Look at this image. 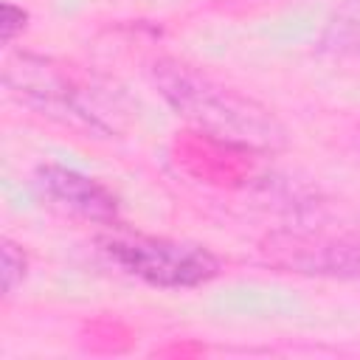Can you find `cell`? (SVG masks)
Wrapping results in <instances>:
<instances>
[{
	"label": "cell",
	"mask_w": 360,
	"mask_h": 360,
	"mask_svg": "<svg viewBox=\"0 0 360 360\" xmlns=\"http://www.w3.org/2000/svg\"><path fill=\"white\" fill-rule=\"evenodd\" d=\"M96 245L127 276H135L163 290L200 287L219 273V259L202 245L191 242L141 233H110L98 236Z\"/></svg>",
	"instance_id": "3"
},
{
	"label": "cell",
	"mask_w": 360,
	"mask_h": 360,
	"mask_svg": "<svg viewBox=\"0 0 360 360\" xmlns=\"http://www.w3.org/2000/svg\"><path fill=\"white\" fill-rule=\"evenodd\" d=\"M6 84L42 115H51L73 129L107 135L112 132V121L101 110L98 87L79 82L68 73L65 65H56L42 56H17L6 68Z\"/></svg>",
	"instance_id": "2"
},
{
	"label": "cell",
	"mask_w": 360,
	"mask_h": 360,
	"mask_svg": "<svg viewBox=\"0 0 360 360\" xmlns=\"http://www.w3.org/2000/svg\"><path fill=\"white\" fill-rule=\"evenodd\" d=\"M25 276V253L11 239H3V292L11 295Z\"/></svg>",
	"instance_id": "7"
},
{
	"label": "cell",
	"mask_w": 360,
	"mask_h": 360,
	"mask_svg": "<svg viewBox=\"0 0 360 360\" xmlns=\"http://www.w3.org/2000/svg\"><path fill=\"white\" fill-rule=\"evenodd\" d=\"M270 267L304 276L360 278V236L326 231H276L259 245Z\"/></svg>",
	"instance_id": "4"
},
{
	"label": "cell",
	"mask_w": 360,
	"mask_h": 360,
	"mask_svg": "<svg viewBox=\"0 0 360 360\" xmlns=\"http://www.w3.org/2000/svg\"><path fill=\"white\" fill-rule=\"evenodd\" d=\"M321 45L335 56L360 59V0H343L332 11Z\"/></svg>",
	"instance_id": "6"
},
{
	"label": "cell",
	"mask_w": 360,
	"mask_h": 360,
	"mask_svg": "<svg viewBox=\"0 0 360 360\" xmlns=\"http://www.w3.org/2000/svg\"><path fill=\"white\" fill-rule=\"evenodd\" d=\"M152 76L172 110L194 124L202 135L259 152L284 146V127L267 107L233 87L219 84L197 68L163 59L155 65Z\"/></svg>",
	"instance_id": "1"
},
{
	"label": "cell",
	"mask_w": 360,
	"mask_h": 360,
	"mask_svg": "<svg viewBox=\"0 0 360 360\" xmlns=\"http://www.w3.org/2000/svg\"><path fill=\"white\" fill-rule=\"evenodd\" d=\"M37 186L42 188V194L48 200H53L56 205L84 217V219H93V222H115L118 217V202L115 197L101 186L96 183L93 177H84L73 169H65V166H39L37 169Z\"/></svg>",
	"instance_id": "5"
},
{
	"label": "cell",
	"mask_w": 360,
	"mask_h": 360,
	"mask_svg": "<svg viewBox=\"0 0 360 360\" xmlns=\"http://www.w3.org/2000/svg\"><path fill=\"white\" fill-rule=\"evenodd\" d=\"M25 20L28 14L22 8H17L14 3H3V42H11L22 28H25Z\"/></svg>",
	"instance_id": "8"
}]
</instances>
